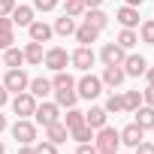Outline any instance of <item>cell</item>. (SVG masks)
<instances>
[{"label": "cell", "instance_id": "6da1fadb", "mask_svg": "<svg viewBox=\"0 0 154 154\" xmlns=\"http://www.w3.org/2000/svg\"><path fill=\"white\" fill-rule=\"evenodd\" d=\"M75 94H79L82 100H97V97L103 94V79H97L94 72L82 75V79L75 82Z\"/></svg>", "mask_w": 154, "mask_h": 154}, {"label": "cell", "instance_id": "7a4b0ae2", "mask_svg": "<svg viewBox=\"0 0 154 154\" xmlns=\"http://www.w3.org/2000/svg\"><path fill=\"white\" fill-rule=\"evenodd\" d=\"M12 139H15L18 145H33V142H36V124L27 121V118H18V121L12 124Z\"/></svg>", "mask_w": 154, "mask_h": 154}, {"label": "cell", "instance_id": "3957f363", "mask_svg": "<svg viewBox=\"0 0 154 154\" xmlns=\"http://www.w3.org/2000/svg\"><path fill=\"white\" fill-rule=\"evenodd\" d=\"M94 142H97V151H118L121 133H118L115 127H100L97 136H94Z\"/></svg>", "mask_w": 154, "mask_h": 154}, {"label": "cell", "instance_id": "277c9868", "mask_svg": "<svg viewBox=\"0 0 154 154\" xmlns=\"http://www.w3.org/2000/svg\"><path fill=\"white\" fill-rule=\"evenodd\" d=\"M12 112H15L18 118H30V115L36 112V97H33L30 91L15 94V97H12Z\"/></svg>", "mask_w": 154, "mask_h": 154}, {"label": "cell", "instance_id": "5b68a950", "mask_svg": "<svg viewBox=\"0 0 154 154\" xmlns=\"http://www.w3.org/2000/svg\"><path fill=\"white\" fill-rule=\"evenodd\" d=\"M27 85H30V79H27V72L18 66V69H9L6 72V79H3V88L9 91V94H21V91H27Z\"/></svg>", "mask_w": 154, "mask_h": 154}, {"label": "cell", "instance_id": "8992f818", "mask_svg": "<svg viewBox=\"0 0 154 154\" xmlns=\"http://www.w3.org/2000/svg\"><path fill=\"white\" fill-rule=\"evenodd\" d=\"M94 60H97V54L91 51V45H79V48L69 54V63H72L75 69H82V72H88V69L94 66Z\"/></svg>", "mask_w": 154, "mask_h": 154}, {"label": "cell", "instance_id": "52a82bcc", "mask_svg": "<svg viewBox=\"0 0 154 154\" xmlns=\"http://www.w3.org/2000/svg\"><path fill=\"white\" fill-rule=\"evenodd\" d=\"M42 63H45L51 72H57V69H66V63H69V54H66V48L54 45V48H48V51H45Z\"/></svg>", "mask_w": 154, "mask_h": 154}, {"label": "cell", "instance_id": "ba28073f", "mask_svg": "<svg viewBox=\"0 0 154 154\" xmlns=\"http://www.w3.org/2000/svg\"><path fill=\"white\" fill-rule=\"evenodd\" d=\"M33 118H36V124H42V127H48V124H54V121H60V106L57 103H36V112H33Z\"/></svg>", "mask_w": 154, "mask_h": 154}, {"label": "cell", "instance_id": "9c48e42d", "mask_svg": "<svg viewBox=\"0 0 154 154\" xmlns=\"http://www.w3.org/2000/svg\"><path fill=\"white\" fill-rule=\"evenodd\" d=\"M100 57H103V63H106V66H121L127 54H124V48H121L118 42H106V45H103V51H100Z\"/></svg>", "mask_w": 154, "mask_h": 154}, {"label": "cell", "instance_id": "30bf717a", "mask_svg": "<svg viewBox=\"0 0 154 154\" xmlns=\"http://www.w3.org/2000/svg\"><path fill=\"white\" fill-rule=\"evenodd\" d=\"M121 66H124V72H127V75H145V69H148V60H145L142 54H127Z\"/></svg>", "mask_w": 154, "mask_h": 154}, {"label": "cell", "instance_id": "8fae6325", "mask_svg": "<svg viewBox=\"0 0 154 154\" xmlns=\"http://www.w3.org/2000/svg\"><path fill=\"white\" fill-rule=\"evenodd\" d=\"M106 118H109V112H106L103 106H91V109L85 112V124H88L91 130H100V127H106Z\"/></svg>", "mask_w": 154, "mask_h": 154}, {"label": "cell", "instance_id": "7c38bea8", "mask_svg": "<svg viewBox=\"0 0 154 154\" xmlns=\"http://www.w3.org/2000/svg\"><path fill=\"white\" fill-rule=\"evenodd\" d=\"M45 139H48V142H54V145L66 142V139H69V130H66V124H63V121H54V124H48V127H45Z\"/></svg>", "mask_w": 154, "mask_h": 154}, {"label": "cell", "instance_id": "4fadbf2b", "mask_svg": "<svg viewBox=\"0 0 154 154\" xmlns=\"http://www.w3.org/2000/svg\"><path fill=\"white\" fill-rule=\"evenodd\" d=\"M118 133H121V142H124V145H130V148H136V145L142 142V136H145V130H142L139 124H127V127H124V130H118Z\"/></svg>", "mask_w": 154, "mask_h": 154}, {"label": "cell", "instance_id": "5bb4252c", "mask_svg": "<svg viewBox=\"0 0 154 154\" xmlns=\"http://www.w3.org/2000/svg\"><path fill=\"white\" fill-rule=\"evenodd\" d=\"M12 18L9 15H0V48H9L15 42V33H12Z\"/></svg>", "mask_w": 154, "mask_h": 154}, {"label": "cell", "instance_id": "9a60e30c", "mask_svg": "<svg viewBox=\"0 0 154 154\" xmlns=\"http://www.w3.org/2000/svg\"><path fill=\"white\" fill-rule=\"evenodd\" d=\"M27 30H30V39H33V42H48V39H51V33H54L45 21H30V24H27Z\"/></svg>", "mask_w": 154, "mask_h": 154}, {"label": "cell", "instance_id": "2e32d148", "mask_svg": "<svg viewBox=\"0 0 154 154\" xmlns=\"http://www.w3.org/2000/svg\"><path fill=\"white\" fill-rule=\"evenodd\" d=\"M33 12H36L33 6H18V3H15V9H12V15H9V18H12V24L27 27V24L33 21Z\"/></svg>", "mask_w": 154, "mask_h": 154}, {"label": "cell", "instance_id": "e0dca14e", "mask_svg": "<svg viewBox=\"0 0 154 154\" xmlns=\"http://www.w3.org/2000/svg\"><path fill=\"white\" fill-rule=\"evenodd\" d=\"M115 18L121 21V27H136V24H139V9H136V6H121V9L115 12Z\"/></svg>", "mask_w": 154, "mask_h": 154}, {"label": "cell", "instance_id": "ac0fdd59", "mask_svg": "<svg viewBox=\"0 0 154 154\" xmlns=\"http://www.w3.org/2000/svg\"><path fill=\"white\" fill-rule=\"evenodd\" d=\"M124 79H127L124 66H106V69H103V85H109V88H118Z\"/></svg>", "mask_w": 154, "mask_h": 154}, {"label": "cell", "instance_id": "d6986e66", "mask_svg": "<svg viewBox=\"0 0 154 154\" xmlns=\"http://www.w3.org/2000/svg\"><path fill=\"white\" fill-rule=\"evenodd\" d=\"M85 21L91 24V27H97V30H103L106 24H109V15L100 9V6H94V9H85Z\"/></svg>", "mask_w": 154, "mask_h": 154}, {"label": "cell", "instance_id": "ffe728a7", "mask_svg": "<svg viewBox=\"0 0 154 154\" xmlns=\"http://www.w3.org/2000/svg\"><path fill=\"white\" fill-rule=\"evenodd\" d=\"M133 124H139L142 130H154V109L142 103V106L136 109V121H133Z\"/></svg>", "mask_w": 154, "mask_h": 154}, {"label": "cell", "instance_id": "44dd1931", "mask_svg": "<svg viewBox=\"0 0 154 154\" xmlns=\"http://www.w3.org/2000/svg\"><path fill=\"white\" fill-rule=\"evenodd\" d=\"M97 36H100V30H97V27H91L88 21L75 27V39H79L82 45H91V42H97Z\"/></svg>", "mask_w": 154, "mask_h": 154}, {"label": "cell", "instance_id": "7402d4cb", "mask_svg": "<svg viewBox=\"0 0 154 154\" xmlns=\"http://www.w3.org/2000/svg\"><path fill=\"white\" fill-rule=\"evenodd\" d=\"M27 88H30V94H33L36 100H39V97L45 100V97L54 91V88H51V82H48V79H42V75H39V79H30V85H27Z\"/></svg>", "mask_w": 154, "mask_h": 154}, {"label": "cell", "instance_id": "603a6c76", "mask_svg": "<svg viewBox=\"0 0 154 154\" xmlns=\"http://www.w3.org/2000/svg\"><path fill=\"white\" fill-rule=\"evenodd\" d=\"M42 57H45V51H42V42H27V48H24V60L27 63H33V66H39L42 63Z\"/></svg>", "mask_w": 154, "mask_h": 154}, {"label": "cell", "instance_id": "cb8c5ba5", "mask_svg": "<svg viewBox=\"0 0 154 154\" xmlns=\"http://www.w3.org/2000/svg\"><path fill=\"white\" fill-rule=\"evenodd\" d=\"M75 100H79L75 88H60V91H54V103H57V106H63V109L75 106Z\"/></svg>", "mask_w": 154, "mask_h": 154}, {"label": "cell", "instance_id": "d4e9b609", "mask_svg": "<svg viewBox=\"0 0 154 154\" xmlns=\"http://www.w3.org/2000/svg\"><path fill=\"white\" fill-rule=\"evenodd\" d=\"M51 30H54V33H60V36H69V33H75V18L63 12V15L54 21V27H51Z\"/></svg>", "mask_w": 154, "mask_h": 154}, {"label": "cell", "instance_id": "484cf974", "mask_svg": "<svg viewBox=\"0 0 154 154\" xmlns=\"http://www.w3.org/2000/svg\"><path fill=\"white\" fill-rule=\"evenodd\" d=\"M3 63H6L9 69H18V66L24 63V51H21V48H12V45L3 48Z\"/></svg>", "mask_w": 154, "mask_h": 154}, {"label": "cell", "instance_id": "4316f807", "mask_svg": "<svg viewBox=\"0 0 154 154\" xmlns=\"http://www.w3.org/2000/svg\"><path fill=\"white\" fill-rule=\"evenodd\" d=\"M51 88H54V91H60V88H75V79H72L66 69H57L54 79H51Z\"/></svg>", "mask_w": 154, "mask_h": 154}, {"label": "cell", "instance_id": "83f0119b", "mask_svg": "<svg viewBox=\"0 0 154 154\" xmlns=\"http://www.w3.org/2000/svg\"><path fill=\"white\" fill-rule=\"evenodd\" d=\"M136 42H139V33H136L133 27H124V30L118 33V45H121L124 51H127V48H133Z\"/></svg>", "mask_w": 154, "mask_h": 154}, {"label": "cell", "instance_id": "f1b7e54d", "mask_svg": "<svg viewBox=\"0 0 154 154\" xmlns=\"http://www.w3.org/2000/svg\"><path fill=\"white\" fill-rule=\"evenodd\" d=\"M63 124H66V130H75L79 124H85V112H79L75 106H69V112L63 115Z\"/></svg>", "mask_w": 154, "mask_h": 154}, {"label": "cell", "instance_id": "f546056e", "mask_svg": "<svg viewBox=\"0 0 154 154\" xmlns=\"http://www.w3.org/2000/svg\"><path fill=\"white\" fill-rule=\"evenodd\" d=\"M109 115H118V112H124L127 106H124V94H109V100H106V106H103Z\"/></svg>", "mask_w": 154, "mask_h": 154}, {"label": "cell", "instance_id": "4dcf8cb0", "mask_svg": "<svg viewBox=\"0 0 154 154\" xmlns=\"http://www.w3.org/2000/svg\"><path fill=\"white\" fill-rule=\"evenodd\" d=\"M69 136L79 142V145H82V142H94V130H91L88 124H79L75 130H69Z\"/></svg>", "mask_w": 154, "mask_h": 154}, {"label": "cell", "instance_id": "1f68e13d", "mask_svg": "<svg viewBox=\"0 0 154 154\" xmlns=\"http://www.w3.org/2000/svg\"><path fill=\"white\" fill-rule=\"evenodd\" d=\"M139 39L148 42V45H154V18H148V21L139 24Z\"/></svg>", "mask_w": 154, "mask_h": 154}, {"label": "cell", "instance_id": "d6a6232c", "mask_svg": "<svg viewBox=\"0 0 154 154\" xmlns=\"http://www.w3.org/2000/svg\"><path fill=\"white\" fill-rule=\"evenodd\" d=\"M63 3H66V6H63V12H66V15H72V18L85 15V9H88V6L82 3V0H63Z\"/></svg>", "mask_w": 154, "mask_h": 154}, {"label": "cell", "instance_id": "836d02e7", "mask_svg": "<svg viewBox=\"0 0 154 154\" xmlns=\"http://www.w3.org/2000/svg\"><path fill=\"white\" fill-rule=\"evenodd\" d=\"M124 106H127V112H136L142 106V91H127L124 94Z\"/></svg>", "mask_w": 154, "mask_h": 154}, {"label": "cell", "instance_id": "e575fe53", "mask_svg": "<svg viewBox=\"0 0 154 154\" xmlns=\"http://www.w3.org/2000/svg\"><path fill=\"white\" fill-rule=\"evenodd\" d=\"M33 151H36V154H57V145L45 139V142H39V145H33Z\"/></svg>", "mask_w": 154, "mask_h": 154}, {"label": "cell", "instance_id": "d590c367", "mask_svg": "<svg viewBox=\"0 0 154 154\" xmlns=\"http://www.w3.org/2000/svg\"><path fill=\"white\" fill-rule=\"evenodd\" d=\"M57 6V0H33V9L36 12H51Z\"/></svg>", "mask_w": 154, "mask_h": 154}, {"label": "cell", "instance_id": "8d00e7d4", "mask_svg": "<svg viewBox=\"0 0 154 154\" xmlns=\"http://www.w3.org/2000/svg\"><path fill=\"white\" fill-rule=\"evenodd\" d=\"M15 3H18V0H0V15H12Z\"/></svg>", "mask_w": 154, "mask_h": 154}, {"label": "cell", "instance_id": "74e56055", "mask_svg": "<svg viewBox=\"0 0 154 154\" xmlns=\"http://www.w3.org/2000/svg\"><path fill=\"white\" fill-rule=\"evenodd\" d=\"M142 103H145V106H151V109H154V85H148V88H145V91H142Z\"/></svg>", "mask_w": 154, "mask_h": 154}, {"label": "cell", "instance_id": "f35d334b", "mask_svg": "<svg viewBox=\"0 0 154 154\" xmlns=\"http://www.w3.org/2000/svg\"><path fill=\"white\" fill-rule=\"evenodd\" d=\"M75 154H100V151H97V145H91V142H82Z\"/></svg>", "mask_w": 154, "mask_h": 154}, {"label": "cell", "instance_id": "ab89813d", "mask_svg": "<svg viewBox=\"0 0 154 154\" xmlns=\"http://www.w3.org/2000/svg\"><path fill=\"white\" fill-rule=\"evenodd\" d=\"M136 154H154V142H139L136 145Z\"/></svg>", "mask_w": 154, "mask_h": 154}, {"label": "cell", "instance_id": "60d3db41", "mask_svg": "<svg viewBox=\"0 0 154 154\" xmlns=\"http://www.w3.org/2000/svg\"><path fill=\"white\" fill-rule=\"evenodd\" d=\"M6 100H9V91H6L3 85H0V106H6Z\"/></svg>", "mask_w": 154, "mask_h": 154}, {"label": "cell", "instance_id": "b9f144b4", "mask_svg": "<svg viewBox=\"0 0 154 154\" xmlns=\"http://www.w3.org/2000/svg\"><path fill=\"white\" fill-rule=\"evenodd\" d=\"M18 154H36V151H33V145H21V148H18Z\"/></svg>", "mask_w": 154, "mask_h": 154}, {"label": "cell", "instance_id": "7bdbcfd3", "mask_svg": "<svg viewBox=\"0 0 154 154\" xmlns=\"http://www.w3.org/2000/svg\"><path fill=\"white\" fill-rule=\"evenodd\" d=\"M82 3H85L88 9H94V6H100V3H103V0H82Z\"/></svg>", "mask_w": 154, "mask_h": 154}, {"label": "cell", "instance_id": "ee69618b", "mask_svg": "<svg viewBox=\"0 0 154 154\" xmlns=\"http://www.w3.org/2000/svg\"><path fill=\"white\" fill-rule=\"evenodd\" d=\"M145 79H148V85H154V66H151V69H145Z\"/></svg>", "mask_w": 154, "mask_h": 154}, {"label": "cell", "instance_id": "f6af8a7d", "mask_svg": "<svg viewBox=\"0 0 154 154\" xmlns=\"http://www.w3.org/2000/svg\"><path fill=\"white\" fill-rule=\"evenodd\" d=\"M145 0H127V6H142Z\"/></svg>", "mask_w": 154, "mask_h": 154}, {"label": "cell", "instance_id": "bcb514c9", "mask_svg": "<svg viewBox=\"0 0 154 154\" xmlns=\"http://www.w3.org/2000/svg\"><path fill=\"white\" fill-rule=\"evenodd\" d=\"M6 130V115H0V133Z\"/></svg>", "mask_w": 154, "mask_h": 154}, {"label": "cell", "instance_id": "7dc6e473", "mask_svg": "<svg viewBox=\"0 0 154 154\" xmlns=\"http://www.w3.org/2000/svg\"><path fill=\"white\" fill-rule=\"evenodd\" d=\"M0 154H6V148H3V142H0Z\"/></svg>", "mask_w": 154, "mask_h": 154}, {"label": "cell", "instance_id": "c3c4849f", "mask_svg": "<svg viewBox=\"0 0 154 154\" xmlns=\"http://www.w3.org/2000/svg\"><path fill=\"white\" fill-rule=\"evenodd\" d=\"M100 154H118V151H100Z\"/></svg>", "mask_w": 154, "mask_h": 154}]
</instances>
